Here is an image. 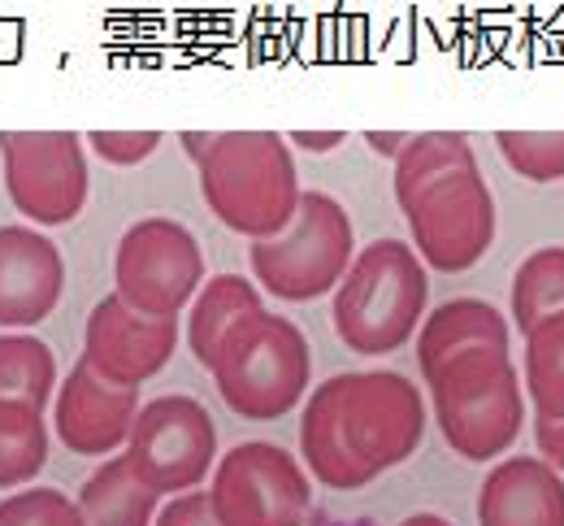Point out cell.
Returning <instances> with one entry per match:
<instances>
[{"label": "cell", "instance_id": "obj_11", "mask_svg": "<svg viewBox=\"0 0 564 526\" xmlns=\"http://www.w3.org/2000/svg\"><path fill=\"white\" fill-rule=\"evenodd\" d=\"M127 457L156 496H178L200 487L217 457V427L196 396H156L140 405Z\"/></svg>", "mask_w": 564, "mask_h": 526}, {"label": "cell", "instance_id": "obj_12", "mask_svg": "<svg viewBox=\"0 0 564 526\" xmlns=\"http://www.w3.org/2000/svg\"><path fill=\"white\" fill-rule=\"evenodd\" d=\"M174 348H178V318L140 313L118 292L91 309L83 335V362L122 387H140L152 375H161Z\"/></svg>", "mask_w": 564, "mask_h": 526}, {"label": "cell", "instance_id": "obj_32", "mask_svg": "<svg viewBox=\"0 0 564 526\" xmlns=\"http://www.w3.org/2000/svg\"><path fill=\"white\" fill-rule=\"evenodd\" d=\"M400 526H452L443 514H413V518H404Z\"/></svg>", "mask_w": 564, "mask_h": 526}, {"label": "cell", "instance_id": "obj_19", "mask_svg": "<svg viewBox=\"0 0 564 526\" xmlns=\"http://www.w3.org/2000/svg\"><path fill=\"white\" fill-rule=\"evenodd\" d=\"M48 461L44 409L26 400H0V487H22Z\"/></svg>", "mask_w": 564, "mask_h": 526}, {"label": "cell", "instance_id": "obj_1", "mask_svg": "<svg viewBox=\"0 0 564 526\" xmlns=\"http://www.w3.org/2000/svg\"><path fill=\"white\" fill-rule=\"evenodd\" d=\"M425 400L395 371H348L326 378L300 418V452L317 483L356 492L422 449Z\"/></svg>", "mask_w": 564, "mask_h": 526}, {"label": "cell", "instance_id": "obj_10", "mask_svg": "<svg viewBox=\"0 0 564 526\" xmlns=\"http://www.w3.org/2000/svg\"><path fill=\"white\" fill-rule=\"evenodd\" d=\"M308 505V474L279 444L248 440L213 470L209 509L217 526H304Z\"/></svg>", "mask_w": 564, "mask_h": 526}, {"label": "cell", "instance_id": "obj_14", "mask_svg": "<svg viewBox=\"0 0 564 526\" xmlns=\"http://www.w3.org/2000/svg\"><path fill=\"white\" fill-rule=\"evenodd\" d=\"M66 292L62 248L31 226H0V331L44 322Z\"/></svg>", "mask_w": 564, "mask_h": 526}, {"label": "cell", "instance_id": "obj_30", "mask_svg": "<svg viewBox=\"0 0 564 526\" xmlns=\"http://www.w3.org/2000/svg\"><path fill=\"white\" fill-rule=\"evenodd\" d=\"M365 140H369V149L387 152V157H400V149H404L413 136H409V131H369Z\"/></svg>", "mask_w": 564, "mask_h": 526}, {"label": "cell", "instance_id": "obj_27", "mask_svg": "<svg viewBox=\"0 0 564 526\" xmlns=\"http://www.w3.org/2000/svg\"><path fill=\"white\" fill-rule=\"evenodd\" d=\"M156 526H217V518H213L209 509V492H178L165 509H161V518H156Z\"/></svg>", "mask_w": 564, "mask_h": 526}, {"label": "cell", "instance_id": "obj_22", "mask_svg": "<svg viewBox=\"0 0 564 526\" xmlns=\"http://www.w3.org/2000/svg\"><path fill=\"white\" fill-rule=\"evenodd\" d=\"M460 165H478V157L469 149V140L460 131H422L413 136L400 157H395V201H413L422 187L434 179L460 170Z\"/></svg>", "mask_w": 564, "mask_h": 526}, {"label": "cell", "instance_id": "obj_21", "mask_svg": "<svg viewBox=\"0 0 564 526\" xmlns=\"http://www.w3.org/2000/svg\"><path fill=\"white\" fill-rule=\"evenodd\" d=\"M57 391V357L35 335H0V400L48 409Z\"/></svg>", "mask_w": 564, "mask_h": 526}, {"label": "cell", "instance_id": "obj_2", "mask_svg": "<svg viewBox=\"0 0 564 526\" xmlns=\"http://www.w3.org/2000/svg\"><path fill=\"white\" fill-rule=\"evenodd\" d=\"M213 218L248 239H270L300 210V170L279 131H217L196 161Z\"/></svg>", "mask_w": 564, "mask_h": 526}, {"label": "cell", "instance_id": "obj_16", "mask_svg": "<svg viewBox=\"0 0 564 526\" xmlns=\"http://www.w3.org/2000/svg\"><path fill=\"white\" fill-rule=\"evenodd\" d=\"M474 344H495V348H508L512 335H508V318L495 309V304L478 301V297H456V301L438 304L417 331V362H422V375L434 371L443 357L460 353V348H474Z\"/></svg>", "mask_w": 564, "mask_h": 526}, {"label": "cell", "instance_id": "obj_28", "mask_svg": "<svg viewBox=\"0 0 564 526\" xmlns=\"http://www.w3.org/2000/svg\"><path fill=\"white\" fill-rule=\"evenodd\" d=\"M534 440L547 465L564 474V418H534Z\"/></svg>", "mask_w": 564, "mask_h": 526}, {"label": "cell", "instance_id": "obj_6", "mask_svg": "<svg viewBox=\"0 0 564 526\" xmlns=\"http://www.w3.org/2000/svg\"><path fill=\"white\" fill-rule=\"evenodd\" d=\"M352 218L326 192H300L295 218L270 239H252V275L279 301H322L352 266Z\"/></svg>", "mask_w": 564, "mask_h": 526}, {"label": "cell", "instance_id": "obj_3", "mask_svg": "<svg viewBox=\"0 0 564 526\" xmlns=\"http://www.w3.org/2000/svg\"><path fill=\"white\" fill-rule=\"evenodd\" d=\"M425 383L447 449L460 452L465 461H491L521 436L525 400L508 348H460L443 357L434 371H425Z\"/></svg>", "mask_w": 564, "mask_h": 526}, {"label": "cell", "instance_id": "obj_25", "mask_svg": "<svg viewBox=\"0 0 564 526\" xmlns=\"http://www.w3.org/2000/svg\"><path fill=\"white\" fill-rule=\"evenodd\" d=\"M0 526H83V514L57 487H26L0 501Z\"/></svg>", "mask_w": 564, "mask_h": 526}, {"label": "cell", "instance_id": "obj_26", "mask_svg": "<svg viewBox=\"0 0 564 526\" xmlns=\"http://www.w3.org/2000/svg\"><path fill=\"white\" fill-rule=\"evenodd\" d=\"M87 144L109 165H140L161 149V131H91Z\"/></svg>", "mask_w": 564, "mask_h": 526}, {"label": "cell", "instance_id": "obj_17", "mask_svg": "<svg viewBox=\"0 0 564 526\" xmlns=\"http://www.w3.org/2000/svg\"><path fill=\"white\" fill-rule=\"evenodd\" d=\"M156 492L143 483L131 465V457H109L78 492V514L83 526H152L156 514Z\"/></svg>", "mask_w": 564, "mask_h": 526}, {"label": "cell", "instance_id": "obj_18", "mask_svg": "<svg viewBox=\"0 0 564 526\" xmlns=\"http://www.w3.org/2000/svg\"><path fill=\"white\" fill-rule=\"evenodd\" d=\"M252 309H265L261 292L243 279V275H213L209 283H200V292L192 297V318H187V344L196 353V362L209 371L217 344L226 340V331L252 313Z\"/></svg>", "mask_w": 564, "mask_h": 526}, {"label": "cell", "instance_id": "obj_20", "mask_svg": "<svg viewBox=\"0 0 564 526\" xmlns=\"http://www.w3.org/2000/svg\"><path fill=\"white\" fill-rule=\"evenodd\" d=\"M525 396L534 418H564V309L525 331Z\"/></svg>", "mask_w": 564, "mask_h": 526}, {"label": "cell", "instance_id": "obj_8", "mask_svg": "<svg viewBox=\"0 0 564 526\" xmlns=\"http://www.w3.org/2000/svg\"><path fill=\"white\" fill-rule=\"evenodd\" d=\"M205 283V253L200 239L174 218H140L122 230L113 253V288L118 297L152 313L178 318Z\"/></svg>", "mask_w": 564, "mask_h": 526}, {"label": "cell", "instance_id": "obj_29", "mask_svg": "<svg viewBox=\"0 0 564 526\" xmlns=\"http://www.w3.org/2000/svg\"><path fill=\"white\" fill-rule=\"evenodd\" d=\"M344 140H348V131H295L286 144L308 149V152H330V149H339Z\"/></svg>", "mask_w": 564, "mask_h": 526}, {"label": "cell", "instance_id": "obj_24", "mask_svg": "<svg viewBox=\"0 0 564 526\" xmlns=\"http://www.w3.org/2000/svg\"><path fill=\"white\" fill-rule=\"evenodd\" d=\"M495 144L503 161L530 183L564 179V131H499Z\"/></svg>", "mask_w": 564, "mask_h": 526}, {"label": "cell", "instance_id": "obj_13", "mask_svg": "<svg viewBox=\"0 0 564 526\" xmlns=\"http://www.w3.org/2000/svg\"><path fill=\"white\" fill-rule=\"evenodd\" d=\"M135 414H140V387L109 383L83 357L66 371L57 405H53L57 440L78 457H105V452L122 449Z\"/></svg>", "mask_w": 564, "mask_h": 526}, {"label": "cell", "instance_id": "obj_5", "mask_svg": "<svg viewBox=\"0 0 564 526\" xmlns=\"http://www.w3.org/2000/svg\"><path fill=\"white\" fill-rule=\"evenodd\" d=\"M221 400L252 422L291 414L313 378V353L304 331L270 309L243 313L217 344L209 366Z\"/></svg>", "mask_w": 564, "mask_h": 526}, {"label": "cell", "instance_id": "obj_31", "mask_svg": "<svg viewBox=\"0 0 564 526\" xmlns=\"http://www.w3.org/2000/svg\"><path fill=\"white\" fill-rule=\"evenodd\" d=\"M213 136H217V131H183L178 140H183V149L192 152V161H200V157L213 149Z\"/></svg>", "mask_w": 564, "mask_h": 526}, {"label": "cell", "instance_id": "obj_7", "mask_svg": "<svg viewBox=\"0 0 564 526\" xmlns=\"http://www.w3.org/2000/svg\"><path fill=\"white\" fill-rule=\"evenodd\" d=\"M400 210L413 230V253L443 275L474 270L495 244V196L478 165L434 179Z\"/></svg>", "mask_w": 564, "mask_h": 526}, {"label": "cell", "instance_id": "obj_4", "mask_svg": "<svg viewBox=\"0 0 564 526\" xmlns=\"http://www.w3.org/2000/svg\"><path fill=\"white\" fill-rule=\"evenodd\" d=\"M430 279L422 257L404 239H373L360 248L335 288V331L360 357L395 353L409 335H417L425 313Z\"/></svg>", "mask_w": 564, "mask_h": 526}, {"label": "cell", "instance_id": "obj_23", "mask_svg": "<svg viewBox=\"0 0 564 526\" xmlns=\"http://www.w3.org/2000/svg\"><path fill=\"white\" fill-rule=\"evenodd\" d=\"M512 322L525 335L534 322L564 309V244H547L530 253L512 275Z\"/></svg>", "mask_w": 564, "mask_h": 526}, {"label": "cell", "instance_id": "obj_9", "mask_svg": "<svg viewBox=\"0 0 564 526\" xmlns=\"http://www.w3.org/2000/svg\"><path fill=\"white\" fill-rule=\"evenodd\" d=\"M4 192L9 205L35 226H66L83 214L91 170L83 136L74 131H4Z\"/></svg>", "mask_w": 564, "mask_h": 526}, {"label": "cell", "instance_id": "obj_15", "mask_svg": "<svg viewBox=\"0 0 564 526\" xmlns=\"http://www.w3.org/2000/svg\"><path fill=\"white\" fill-rule=\"evenodd\" d=\"M478 526H564V479L543 457H508L482 479Z\"/></svg>", "mask_w": 564, "mask_h": 526}]
</instances>
